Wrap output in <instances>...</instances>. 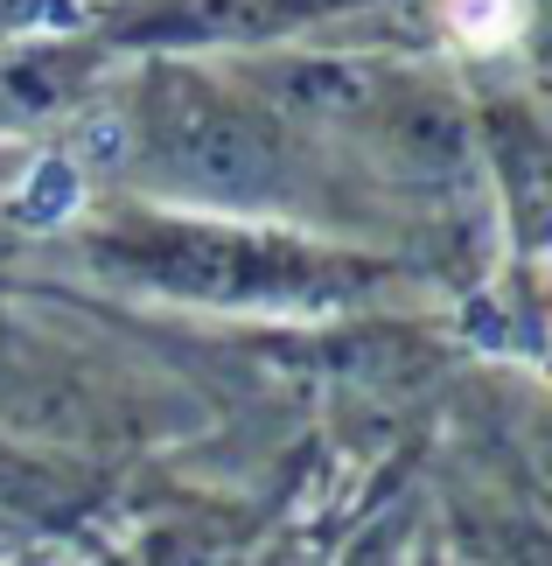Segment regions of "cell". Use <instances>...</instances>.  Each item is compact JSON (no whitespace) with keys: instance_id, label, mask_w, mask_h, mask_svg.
<instances>
[{"instance_id":"cell-1","label":"cell","mask_w":552,"mask_h":566,"mask_svg":"<svg viewBox=\"0 0 552 566\" xmlns=\"http://www.w3.org/2000/svg\"><path fill=\"white\" fill-rule=\"evenodd\" d=\"M448 29L469 50H503L524 29V0H448Z\"/></svg>"}]
</instances>
